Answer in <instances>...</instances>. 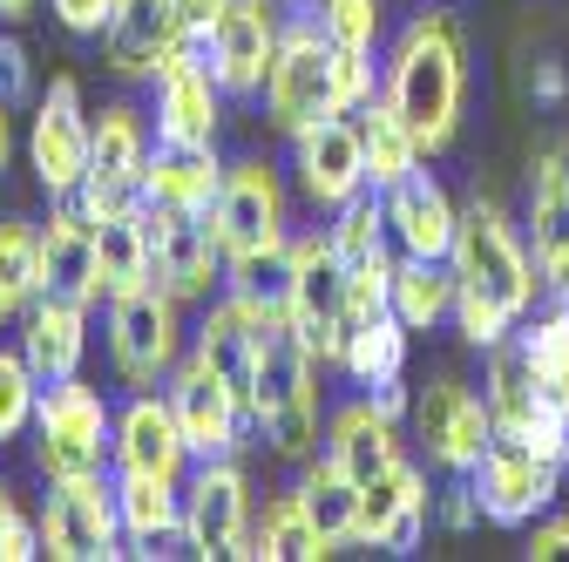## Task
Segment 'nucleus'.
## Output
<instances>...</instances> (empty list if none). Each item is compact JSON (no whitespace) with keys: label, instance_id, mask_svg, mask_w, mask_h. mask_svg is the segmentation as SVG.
<instances>
[{"label":"nucleus","instance_id":"obj_1","mask_svg":"<svg viewBox=\"0 0 569 562\" xmlns=\"http://www.w3.org/2000/svg\"><path fill=\"white\" fill-rule=\"evenodd\" d=\"M380 96L393 102V116L413 129V143L427 157H441L461 129V102H468V34L448 8H420L380 61Z\"/></svg>","mask_w":569,"mask_h":562},{"label":"nucleus","instance_id":"obj_2","mask_svg":"<svg viewBox=\"0 0 569 562\" xmlns=\"http://www.w3.org/2000/svg\"><path fill=\"white\" fill-rule=\"evenodd\" d=\"M251 434L278 461L319 454V353L284 312H258V373H251Z\"/></svg>","mask_w":569,"mask_h":562},{"label":"nucleus","instance_id":"obj_3","mask_svg":"<svg viewBox=\"0 0 569 562\" xmlns=\"http://www.w3.org/2000/svg\"><path fill=\"white\" fill-rule=\"evenodd\" d=\"M448 264H455V285L461 292H481V299H495V305L516 312V319H529L536 312V292H549L542 271H536L529 238L509 224V210L495 203V197H468L461 203Z\"/></svg>","mask_w":569,"mask_h":562},{"label":"nucleus","instance_id":"obj_4","mask_svg":"<svg viewBox=\"0 0 569 562\" xmlns=\"http://www.w3.org/2000/svg\"><path fill=\"white\" fill-rule=\"evenodd\" d=\"M34 474L41 481H89V474H109L116 468V407L76 373V380H54L41 387V407H34Z\"/></svg>","mask_w":569,"mask_h":562},{"label":"nucleus","instance_id":"obj_5","mask_svg":"<svg viewBox=\"0 0 569 562\" xmlns=\"http://www.w3.org/2000/svg\"><path fill=\"white\" fill-rule=\"evenodd\" d=\"M319 116H346L339 102V48L319 21H284L271 76H264V122L278 136H299Z\"/></svg>","mask_w":569,"mask_h":562},{"label":"nucleus","instance_id":"obj_6","mask_svg":"<svg viewBox=\"0 0 569 562\" xmlns=\"http://www.w3.org/2000/svg\"><path fill=\"white\" fill-rule=\"evenodd\" d=\"M183 353V299L170 285L142 278L109 299V367L122 387H163Z\"/></svg>","mask_w":569,"mask_h":562},{"label":"nucleus","instance_id":"obj_7","mask_svg":"<svg viewBox=\"0 0 569 562\" xmlns=\"http://www.w3.org/2000/svg\"><path fill=\"white\" fill-rule=\"evenodd\" d=\"M210 224H218V238H224V264L292 244V190H284L278 163L231 157L224 163V190H218V203H210Z\"/></svg>","mask_w":569,"mask_h":562},{"label":"nucleus","instance_id":"obj_8","mask_svg":"<svg viewBox=\"0 0 569 562\" xmlns=\"http://www.w3.org/2000/svg\"><path fill=\"white\" fill-rule=\"evenodd\" d=\"M41 555H54V562H116V555H129L122 509H116V468L89 474V481H48Z\"/></svg>","mask_w":569,"mask_h":562},{"label":"nucleus","instance_id":"obj_9","mask_svg":"<svg viewBox=\"0 0 569 562\" xmlns=\"http://www.w3.org/2000/svg\"><path fill=\"white\" fill-rule=\"evenodd\" d=\"M468 481H475V495H481V522H495V529H529L536 515L556 509L562 461H549L522 434H495L488 454L468 468Z\"/></svg>","mask_w":569,"mask_h":562},{"label":"nucleus","instance_id":"obj_10","mask_svg":"<svg viewBox=\"0 0 569 562\" xmlns=\"http://www.w3.org/2000/svg\"><path fill=\"white\" fill-rule=\"evenodd\" d=\"M142 231H150V278L170 285L183 305L224 292V238L210 224V210H163L142 197Z\"/></svg>","mask_w":569,"mask_h":562},{"label":"nucleus","instance_id":"obj_11","mask_svg":"<svg viewBox=\"0 0 569 562\" xmlns=\"http://www.w3.org/2000/svg\"><path fill=\"white\" fill-rule=\"evenodd\" d=\"M407 428H413V448L427 454L435 474H468L488 454V441H495V413H488V400L475 387H461L455 373H441V380H427L413 393Z\"/></svg>","mask_w":569,"mask_h":562},{"label":"nucleus","instance_id":"obj_12","mask_svg":"<svg viewBox=\"0 0 569 562\" xmlns=\"http://www.w3.org/2000/svg\"><path fill=\"white\" fill-rule=\"evenodd\" d=\"M89 150H96V116L82 109L76 76H54L48 96L28 116V170L48 190V203L54 197H76L89 183Z\"/></svg>","mask_w":569,"mask_h":562},{"label":"nucleus","instance_id":"obj_13","mask_svg":"<svg viewBox=\"0 0 569 562\" xmlns=\"http://www.w3.org/2000/svg\"><path fill=\"white\" fill-rule=\"evenodd\" d=\"M284 319L319 353V367H339L346 339V264L332 251V231H299L292 238V292H284Z\"/></svg>","mask_w":569,"mask_h":562},{"label":"nucleus","instance_id":"obj_14","mask_svg":"<svg viewBox=\"0 0 569 562\" xmlns=\"http://www.w3.org/2000/svg\"><path fill=\"white\" fill-rule=\"evenodd\" d=\"M251 515H258V502H251V474L238 468V454L190 461V474H183V549L190 555H203V562L231 555Z\"/></svg>","mask_w":569,"mask_h":562},{"label":"nucleus","instance_id":"obj_15","mask_svg":"<svg viewBox=\"0 0 569 562\" xmlns=\"http://www.w3.org/2000/svg\"><path fill=\"white\" fill-rule=\"evenodd\" d=\"M284 143H292V190L312 210H326V218L339 203H352L360 190H373L367 150H360V122L352 116H319L299 136H284Z\"/></svg>","mask_w":569,"mask_h":562},{"label":"nucleus","instance_id":"obj_16","mask_svg":"<svg viewBox=\"0 0 569 562\" xmlns=\"http://www.w3.org/2000/svg\"><path fill=\"white\" fill-rule=\"evenodd\" d=\"M278 34H284L278 0H231V8L218 14V28L197 41V48H203V61H210V76L224 82V96H231V102L264 96V76H271Z\"/></svg>","mask_w":569,"mask_h":562},{"label":"nucleus","instance_id":"obj_17","mask_svg":"<svg viewBox=\"0 0 569 562\" xmlns=\"http://www.w3.org/2000/svg\"><path fill=\"white\" fill-rule=\"evenodd\" d=\"M163 393H170V407H177V428H183V441H190L197 461H218V454H238V448H244V434H251L244 400H238L218 373H210L197 353H183V360L170 367Z\"/></svg>","mask_w":569,"mask_h":562},{"label":"nucleus","instance_id":"obj_18","mask_svg":"<svg viewBox=\"0 0 569 562\" xmlns=\"http://www.w3.org/2000/svg\"><path fill=\"white\" fill-rule=\"evenodd\" d=\"M427 522H435V481H427L420 461H393L387 474H373L360 488V529H352V542L380 549V555H413Z\"/></svg>","mask_w":569,"mask_h":562},{"label":"nucleus","instance_id":"obj_19","mask_svg":"<svg viewBox=\"0 0 569 562\" xmlns=\"http://www.w3.org/2000/svg\"><path fill=\"white\" fill-rule=\"evenodd\" d=\"M157 143H218V129H224V82L210 76V61L197 41H183L157 76Z\"/></svg>","mask_w":569,"mask_h":562},{"label":"nucleus","instance_id":"obj_20","mask_svg":"<svg viewBox=\"0 0 569 562\" xmlns=\"http://www.w3.org/2000/svg\"><path fill=\"white\" fill-rule=\"evenodd\" d=\"M150 150H157V136H150V116H142L136 102H109L96 116V150H89V183H82V197L96 203V218L142 197Z\"/></svg>","mask_w":569,"mask_h":562},{"label":"nucleus","instance_id":"obj_21","mask_svg":"<svg viewBox=\"0 0 569 562\" xmlns=\"http://www.w3.org/2000/svg\"><path fill=\"white\" fill-rule=\"evenodd\" d=\"M41 292L76 299V305H102V264H96V203L54 197L48 224H41Z\"/></svg>","mask_w":569,"mask_h":562},{"label":"nucleus","instance_id":"obj_22","mask_svg":"<svg viewBox=\"0 0 569 562\" xmlns=\"http://www.w3.org/2000/svg\"><path fill=\"white\" fill-rule=\"evenodd\" d=\"M190 441L177 428V407L163 387H136L122 407H116V468L129 474H163V481H183L190 474Z\"/></svg>","mask_w":569,"mask_h":562},{"label":"nucleus","instance_id":"obj_23","mask_svg":"<svg viewBox=\"0 0 569 562\" xmlns=\"http://www.w3.org/2000/svg\"><path fill=\"white\" fill-rule=\"evenodd\" d=\"M380 210H387L393 251H407V258H448V251H455L461 203H455V190L427 170V163L407 170L400 183H387V190H380Z\"/></svg>","mask_w":569,"mask_h":562},{"label":"nucleus","instance_id":"obj_24","mask_svg":"<svg viewBox=\"0 0 569 562\" xmlns=\"http://www.w3.org/2000/svg\"><path fill=\"white\" fill-rule=\"evenodd\" d=\"M183 41L190 34H183L177 0H116V14L102 28V61H109V76H122V82H150Z\"/></svg>","mask_w":569,"mask_h":562},{"label":"nucleus","instance_id":"obj_25","mask_svg":"<svg viewBox=\"0 0 569 562\" xmlns=\"http://www.w3.org/2000/svg\"><path fill=\"white\" fill-rule=\"evenodd\" d=\"M529 251L542 285H569V150L549 143L529 163Z\"/></svg>","mask_w":569,"mask_h":562},{"label":"nucleus","instance_id":"obj_26","mask_svg":"<svg viewBox=\"0 0 569 562\" xmlns=\"http://www.w3.org/2000/svg\"><path fill=\"white\" fill-rule=\"evenodd\" d=\"M190 353L218 373L238 400H244V413H251V373H258V312L244 305V299H231V292H218V305L203 299V319H197V332H190Z\"/></svg>","mask_w":569,"mask_h":562},{"label":"nucleus","instance_id":"obj_27","mask_svg":"<svg viewBox=\"0 0 569 562\" xmlns=\"http://www.w3.org/2000/svg\"><path fill=\"white\" fill-rule=\"evenodd\" d=\"M14 345L28 353V367L41 373V387L76 380V373H82V360H89V305L41 292V299L21 312V339H14Z\"/></svg>","mask_w":569,"mask_h":562},{"label":"nucleus","instance_id":"obj_28","mask_svg":"<svg viewBox=\"0 0 569 562\" xmlns=\"http://www.w3.org/2000/svg\"><path fill=\"white\" fill-rule=\"evenodd\" d=\"M116 509H122L129 555H177L183 549V481L116 468Z\"/></svg>","mask_w":569,"mask_h":562},{"label":"nucleus","instance_id":"obj_29","mask_svg":"<svg viewBox=\"0 0 569 562\" xmlns=\"http://www.w3.org/2000/svg\"><path fill=\"white\" fill-rule=\"evenodd\" d=\"M319 454H332L352 481H373V474H387L393 461H407V448H400V420H387L367 393L360 400H346V407H332V420H326V441H319Z\"/></svg>","mask_w":569,"mask_h":562},{"label":"nucleus","instance_id":"obj_30","mask_svg":"<svg viewBox=\"0 0 569 562\" xmlns=\"http://www.w3.org/2000/svg\"><path fill=\"white\" fill-rule=\"evenodd\" d=\"M224 190V157L218 143H157L142 170V197L163 210H210Z\"/></svg>","mask_w":569,"mask_h":562},{"label":"nucleus","instance_id":"obj_31","mask_svg":"<svg viewBox=\"0 0 569 562\" xmlns=\"http://www.w3.org/2000/svg\"><path fill=\"white\" fill-rule=\"evenodd\" d=\"M292 495H299V509H306V522L319 529L326 549H346V542H352V529H360V481H352L332 454L299 461Z\"/></svg>","mask_w":569,"mask_h":562},{"label":"nucleus","instance_id":"obj_32","mask_svg":"<svg viewBox=\"0 0 569 562\" xmlns=\"http://www.w3.org/2000/svg\"><path fill=\"white\" fill-rule=\"evenodd\" d=\"M238 562H319V555H332L326 542H319V529L306 522V509H299V495L284 488L278 502H264L251 522H244V535H238V549H231Z\"/></svg>","mask_w":569,"mask_h":562},{"label":"nucleus","instance_id":"obj_33","mask_svg":"<svg viewBox=\"0 0 569 562\" xmlns=\"http://www.w3.org/2000/svg\"><path fill=\"white\" fill-rule=\"evenodd\" d=\"M393 319L407 332H435L441 319H455V264L448 258H393Z\"/></svg>","mask_w":569,"mask_h":562},{"label":"nucleus","instance_id":"obj_34","mask_svg":"<svg viewBox=\"0 0 569 562\" xmlns=\"http://www.w3.org/2000/svg\"><path fill=\"white\" fill-rule=\"evenodd\" d=\"M96 264H102V305L150 278V231H142V197L96 218Z\"/></svg>","mask_w":569,"mask_h":562},{"label":"nucleus","instance_id":"obj_35","mask_svg":"<svg viewBox=\"0 0 569 562\" xmlns=\"http://www.w3.org/2000/svg\"><path fill=\"white\" fill-rule=\"evenodd\" d=\"M352 122H360V150H367V177H373V190H387V183H400L407 170L427 163V150L413 143V129L393 116L387 96H373L367 109H352Z\"/></svg>","mask_w":569,"mask_h":562},{"label":"nucleus","instance_id":"obj_36","mask_svg":"<svg viewBox=\"0 0 569 562\" xmlns=\"http://www.w3.org/2000/svg\"><path fill=\"white\" fill-rule=\"evenodd\" d=\"M407 339H413V332H407L393 312H380V319H367V325H352L346 345H339V373H346L352 387L400 380V373H407Z\"/></svg>","mask_w":569,"mask_h":562},{"label":"nucleus","instance_id":"obj_37","mask_svg":"<svg viewBox=\"0 0 569 562\" xmlns=\"http://www.w3.org/2000/svg\"><path fill=\"white\" fill-rule=\"evenodd\" d=\"M481 400H488V413H495V434H522L529 420H536V407H542V387H536V373H529V360H522V345H516V339L488 353Z\"/></svg>","mask_w":569,"mask_h":562},{"label":"nucleus","instance_id":"obj_38","mask_svg":"<svg viewBox=\"0 0 569 562\" xmlns=\"http://www.w3.org/2000/svg\"><path fill=\"white\" fill-rule=\"evenodd\" d=\"M326 231H332V251H339V264H346V271H367V264H387V258H393L380 190H360L352 203H339Z\"/></svg>","mask_w":569,"mask_h":562},{"label":"nucleus","instance_id":"obj_39","mask_svg":"<svg viewBox=\"0 0 569 562\" xmlns=\"http://www.w3.org/2000/svg\"><path fill=\"white\" fill-rule=\"evenodd\" d=\"M516 345H522V360H529L542 400L569 407V319L549 305V312H536L529 325H516Z\"/></svg>","mask_w":569,"mask_h":562},{"label":"nucleus","instance_id":"obj_40","mask_svg":"<svg viewBox=\"0 0 569 562\" xmlns=\"http://www.w3.org/2000/svg\"><path fill=\"white\" fill-rule=\"evenodd\" d=\"M0 292L14 299V312H28L41 299V231L28 218L0 224Z\"/></svg>","mask_w":569,"mask_h":562},{"label":"nucleus","instance_id":"obj_41","mask_svg":"<svg viewBox=\"0 0 569 562\" xmlns=\"http://www.w3.org/2000/svg\"><path fill=\"white\" fill-rule=\"evenodd\" d=\"M34 407H41V373L28 367L21 345H0V448H8V441H28Z\"/></svg>","mask_w":569,"mask_h":562},{"label":"nucleus","instance_id":"obj_42","mask_svg":"<svg viewBox=\"0 0 569 562\" xmlns=\"http://www.w3.org/2000/svg\"><path fill=\"white\" fill-rule=\"evenodd\" d=\"M319 28H326L339 48L373 54V48L387 41V0H319Z\"/></svg>","mask_w":569,"mask_h":562},{"label":"nucleus","instance_id":"obj_43","mask_svg":"<svg viewBox=\"0 0 569 562\" xmlns=\"http://www.w3.org/2000/svg\"><path fill=\"white\" fill-rule=\"evenodd\" d=\"M0 102H8V109H34L41 102V89H34V54L14 34H0Z\"/></svg>","mask_w":569,"mask_h":562},{"label":"nucleus","instance_id":"obj_44","mask_svg":"<svg viewBox=\"0 0 569 562\" xmlns=\"http://www.w3.org/2000/svg\"><path fill=\"white\" fill-rule=\"evenodd\" d=\"M435 522H441L448 535H468V529L481 522V495H475L468 474H448V481L435 488Z\"/></svg>","mask_w":569,"mask_h":562},{"label":"nucleus","instance_id":"obj_45","mask_svg":"<svg viewBox=\"0 0 569 562\" xmlns=\"http://www.w3.org/2000/svg\"><path fill=\"white\" fill-rule=\"evenodd\" d=\"M48 8H54V21L68 28V34H96L102 41V28H109V14H116V0H48Z\"/></svg>","mask_w":569,"mask_h":562},{"label":"nucleus","instance_id":"obj_46","mask_svg":"<svg viewBox=\"0 0 569 562\" xmlns=\"http://www.w3.org/2000/svg\"><path fill=\"white\" fill-rule=\"evenodd\" d=\"M522 555H529V562H556V555H569V515H536Z\"/></svg>","mask_w":569,"mask_h":562},{"label":"nucleus","instance_id":"obj_47","mask_svg":"<svg viewBox=\"0 0 569 562\" xmlns=\"http://www.w3.org/2000/svg\"><path fill=\"white\" fill-rule=\"evenodd\" d=\"M360 393H367L387 420H400V428H407V413H413V387H407V373H400V380H380V387H360Z\"/></svg>","mask_w":569,"mask_h":562},{"label":"nucleus","instance_id":"obj_48","mask_svg":"<svg viewBox=\"0 0 569 562\" xmlns=\"http://www.w3.org/2000/svg\"><path fill=\"white\" fill-rule=\"evenodd\" d=\"M231 8V0H177V14H183V34L190 41H203L210 28H218V14Z\"/></svg>","mask_w":569,"mask_h":562},{"label":"nucleus","instance_id":"obj_49","mask_svg":"<svg viewBox=\"0 0 569 562\" xmlns=\"http://www.w3.org/2000/svg\"><path fill=\"white\" fill-rule=\"evenodd\" d=\"M529 96H536L542 109H556V102L569 96V76H562V61H536V76H529Z\"/></svg>","mask_w":569,"mask_h":562},{"label":"nucleus","instance_id":"obj_50","mask_svg":"<svg viewBox=\"0 0 569 562\" xmlns=\"http://www.w3.org/2000/svg\"><path fill=\"white\" fill-rule=\"evenodd\" d=\"M14 522H21V502H14V488L0 481V555H8V535H14Z\"/></svg>","mask_w":569,"mask_h":562},{"label":"nucleus","instance_id":"obj_51","mask_svg":"<svg viewBox=\"0 0 569 562\" xmlns=\"http://www.w3.org/2000/svg\"><path fill=\"white\" fill-rule=\"evenodd\" d=\"M8 150H14V122H8V102H0V177H8Z\"/></svg>","mask_w":569,"mask_h":562},{"label":"nucleus","instance_id":"obj_52","mask_svg":"<svg viewBox=\"0 0 569 562\" xmlns=\"http://www.w3.org/2000/svg\"><path fill=\"white\" fill-rule=\"evenodd\" d=\"M41 8V0H0V21H28Z\"/></svg>","mask_w":569,"mask_h":562},{"label":"nucleus","instance_id":"obj_53","mask_svg":"<svg viewBox=\"0 0 569 562\" xmlns=\"http://www.w3.org/2000/svg\"><path fill=\"white\" fill-rule=\"evenodd\" d=\"M8 319H21V312H14V299H8V292H0V325H8Z\"/></svg>","mask_w":569,"mask_h":562}]
</instances>
